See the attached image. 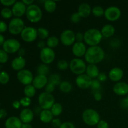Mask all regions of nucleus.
Segmentation results:
<instances>
[{"label":"nucleus","instance_id":"obj_45","mask_svg":"<svg viewBox=\"0 0 128 128\" xmlns=\"http://www.w3.org/2000/svg\"><path fill=\"white\" fill-rule=\"evenodd\" d=\"M1 4H2L4 6H11V5L14 4L16 3L15 0H1L0 1Z\"/></svg>","mask_w":128,"mask_h":128},{"label":"nucleus","instance_id":"obj_30","mask_svg":"<svg viewBox=\"0 0 128 128\" xmlns=\"http://www.w3.org/2000/svg\"><path fill=\"white\" fill-rule=\"evenodd\" d=\"M60 89L62 92H69L72 90V85L68 81H62L60 83Z\"/></svg>","mask_w":128,"mask_h":128},{"label":"nucleus","instance_id":"obj_19","mask_svg":"<svg viewBox=\"0 0 128 128\" xmlns=\"http://www.w3.org/2000/svg\"><path fill=\"white\" fill-rule=\"evenodd\" d=\"M34 113L30 109H24L20 113V120L24 124H29L32 121Z\"/></svg>","mask_w":128,"mask_h":128},{"label":"nucleus","instance_id":"obj_34","mask_svg":"<svg viewBox=\"0 0 128 128\" xmlns=\"http://www.w3.org/2000/svg\"><path fill=\"white\" fill-rule=\"evenodd\" d=\"M92 14L94 15L95 16H97V17H100V16H102V15H104V11L103 8L101 6H95L91 10Z\"/></svg>","mask_w":128,"mask_h":128},{"label":"nucleus","instance_id":"obj_2","mask_svg":"<svg viewBox=\"0 0 128 128\" xmlns=\"http://www.w3.org/2000/svg\"><path fill=\"white\" fill-rule=\"evenodd\" d=\"M102 35L97 29L87 30L84 34V40L86 44L91 46H97L102 40Z\"/></svg>","mask_w":128,"mask_h":128},{"label":"nucleus","instance_id":"obj_44","mask_svg":"<svg viewBox=\"0 0 128 128\" xmlns=\"http://www.w3.org/2000/svg\"><path fill=\"white\" fill-rule=\"evenodd\" d=\"M51 122H52V125L54 128H60V126H61V125L62 124V123L61 122V121H60V119H58V118L53 119Z\"/></svg>","mask_w":128,"mask_h":128},{"label":"nucleus","instance_id":"obj_8","mask_svg":"<svg viewBox=\"0 0 128 128\" xmlns=\"http://www.w3.org/2000/svg\"><path fill=\"white\" fill-rule=\"evenodd\" d=\"M22 40L26 42H32L38 36L37 30L32 27H26L21 33Z\"/></svg>","mask_w":128,"mask_h":128},{"label":"nucleus","instance_id":"obj_10","mask_svg":"<svg viewBox=\"0 0 128 128\" xmlns=\"http://www.w3.org/2000/svg\"><path fill=\"white\" fill-rule=\"evenodd\" d=\"M40 58L45 64L51 63L55 58L54 51L50 48H44L41 50L40 52Z\"/></svg>","mask_w":128,"mask_h":128},{"label":"nucleus","instance_id":"obj_26","mask_svg":"<svg viewBox=\"0 0 128 128\" xmlns=\"http://www.w3.org/2000/svg\"><path fill=\"white\" fill-rule=\"evenodd\" d=\"M102 36L106 38L111 37L115 32V28L111 24H106L102 27L101 31Z\"/></svg>","mask_w":128,"mask_h":128},{"label":"nucleus","instance_id":"obj_21","mask_svg":"<svg viewBox=\"0 0 128 128\" xmlns=\"http://www.w3.org/2000/svg\"><path fill=\"white\" fill-rule=\"evenodd\" d=\"M123 71L120 68H114L109 72L110 79L112 81H119L123 77Z\"/></svg>","mask_w":128,"mask_h":128},{"label":"nucleus","instance_id":"obj_29","mask_svg":"<svg viewBox=\"0 0 128 128\" xmlns=\"http://www.w3.org/2000/svg\"><path fill=\"white\" fill-rule=\"evenodd\" d=\"M62 107L60 103H54L51 108V112L54 116H58L62 112Z\"/></svg>","mask_w":128,"mask_h":128},{"label":"nucleus","instance_id":"obj_40","mask_svg":"<svg viewBox=\"0 0 128 128\" xmlns=\"http://www.w3.org/2000/svg\"><path fill=\"white\" fill-rule=\"evenodd\" d=\"M8 60V56L7 52L4 50H0V62L4 63L7 62Z\"/></svg>","mask_w":128,"mask_h":128},{"label":"nucleus","instance_id":"obj_11","mask_svg":"<svg viewBox=\"0 0 128 128\" xmlns=\"http://www.w3.org/2000/svg\"><path fill=\"white\" fill-rule=\"evenodd\" d=\"M17 78L20 82L26 86L30 85L34 80L32 72L28 70H22L18 71Z\"/></svg>","mask_w":128,"mask_h":128},{"label":"nucleus","instance_id":"obj_43","mask_svg":"<svg viewBox=\"0 0 128 128\" xmlns=\"http://www.w3.org/2000/svg\"><path fill=\"white\" fill-rule=\"evenodd\" d=\"M54 89H55V85L51 83V82H48L46 87H45L46 92H48V93H51L52 92H53Z\"/></svg>","mask_w":128,"mask_h":128},{"label":"nucleus","instance_id":"obj_24","mask_svg":"<svg viewBox=\"0 0 128 128\" xmlns=\"http://www.w3.org/2000/svg\"><path fill=\"white\" fill-rule=\"evenodd\" d=\"M40 119L44 123H49L53 120V115L50 110H43L40 112Z\"/></svg>","mask_w":128,"mask_h":128},{"label":"nucleus","instance_id":"obj_7","mask_svg":"<svg viewBox=\"0 0 128 128\" xmlns=\"http://www.w3.org/2000/svg\"><path fill=\"white\" fill-rule=\"evenodd\" d=\"M24 23L23 21L20 18H13L11 21L8 26V29L10 32L12 34H18L21 33L24 30Z\"/></svg>","mask_w":128,"mask_h":128},{"label":"nucleus","instance_id":"obj_49","mask_svg":"<svg viewBox=\"0 0 128 128\" xmlns=\"http://www.w3.org/2000/svg\"><path fill=\"white\" fill-rule=\"evenodd\" d=\"M7 24L4 21H0V32H3L7 30Z\"/></svg>","mask_w":128,"mask_h":128},{"label":"nucleus","instance_id":"obj_23","mask_svg":"<svg viewBox=\"0 0 128 128\" xmlns=\"http://www.w3.org/2000/svg\"><path fill=\"white\" fill-rule=\"evenodd\" d=\"M91 10H92L91 8V6H90L89 4L83 2L79 6L78 12L81 18H86L90 14Z\"/></svg>","mask_w":128,"mask_h":128},{"label":"nucleus","instance_id":"obj_37","mask_svg":"<svg viewBox=\"0 0 128 128\" xmlns=\"http://www.w3.org/2000/svg\"><path fill=\"white\" fill-rule=\"evenodd\" d=\"M1 16H2L4 18H10L12 16V10H10V8H4L2 10L1 12Z\"/></svg>","mask_w":128,"mask_h":128},{"label":"nucleus","instance_id":"obj_38","mask_svg":"<svg viewBox=\"0 0 128 128\" xmlns=\"http://www.w3.org/2000/svg\"><path fill=\"white\" fill-rule=\"evenodd\" d=\"M91 88L94 92H97L99 91V90L101 88V84L100 82L98 80H94L92 81V83H91Z\"/></svg>","mask_w":128,"mask_h":128},{"label":"nucleus","instance_id":"obj_1","mask_svg":"<svg viewBox=\"0 0 128 128\" xmlns=\"http://www.w3.org/2000/svg\"><path fill=\"white\" fill-rule=\"evenodd\" d=\"M104 51L98 46H90L85 53V60L88 63L95 64L99 63L104 58Z\"/></svg>","mask_w":128,"mask_h":128},{"label":"nucleus","instance_id":"obj_57","mask_svg":"<svg viewBox=\"0 0 128 128\" xmlns=\"http://www.w3.org/2000/svg\"><path fill=\"white\" fill-rule=\"evenodd\" d=\"M21 128H32L30 124H22Z\"/></svg>","mask_w":128,"mask_h":128},{"label":"nucleus","instance_id":"obj_59","mask_svg":"<svg viewBox=\"0 0 128 128\" xmlns=\"http://www.w3.org/2000/svg\"></svg>","mask_w":128,"mask_h":128},{"label":"nucleus","instance_id":"obj_36","mask_svg":"<svg viewBox=\"0 0 128 128\" xmlns=\"http://www.w3.org/2000/svg\"><path fill=\"white\" fill-rule=\"evenodd\" d=\"M9 80H10V76L7 72L4 71L0 72V83L5 84L8 82Z\"/></svg>","mask_w":128,"mask_h":128},{"label":"nucleus","instance_id":"obj_42","mask_svg":"<svg viewBox=\"0 0 128 128\" xmlns=\"http://www.w3.org/2000/svg\"><path fill=\"white\" fill-rule=\"evenodd\" d=\"M81 17L80 16V15L79 14L78 12H74V13L72 14L71 15V20L72 22L74 23H76V22H78L79 21L81 20Z\"/></svg>","mask_w":128,"mask_h":128},{"label":"nucleus","instance_id":"obj_52","mask_svg":"<svg viewBox=\"0 0 128 128\" xmlns=\"http://www.w3.org/2000/svg\"><path fill=\"white\" fill-rule=\"evenodd\" d=\"M7 115V112L4 109H1L0 110V119H2L5 118Z\"/></svg>","mask_w":128,"mask_h":128},{"label":"nucleus","instance_id":"obj_22","mask_svg":"<svg viewBox=\"0 0 128 128\" xmlns=\"http://www.w3.org/2000/svg\"><path fill=\"white\" fill-rule=\"evenodd\" d=\"M26 65V60L22 56H19L14 59L11 63L12 68L16 71H21L23 70Z\"/></svg>","mask_w":128,"mask_h":128},{"label":"nucleus","instance_id":"obj_28","mask_svg":"<svg viewBox=\"0 0 128 128\" xmlns=\"http://www.w3.org/2000/svg\"><path fill=\"white\" fill-rule=\"evenodd\" d=\"M24 92L26 97H33L36 94V88L32 85H27L25 86L24 89Z\"/></svg>","mask_w":128,"mask_h":128},{"label":"nucleus","instance_id":"obj_15","mask_svg":"<svg viewBox=\"0 0 128 128\" xmlns=\"http://www.w3.org/2000/svg\"><path fill=\"white\" fill-rule=\"evenodd\" d=\"M26 4L22 1H17L12 6V14L17 17H21L26 12Z\"/></svg>","mask_w":128,"mask_h":128},{"label":"nucleus","instance_id":"obj_18","mask_svg":"<svg viewBox=\"0 0 128 128\" xmlns=\"http://www.w3.org/2000/svg\"><path fill=\"white\" fill-rule=\"evenodd\" d=\"M48 79L46 76L44 75H37L32 81V86L36 89H41L46 86Z\"/></svg>","mask_w":128,"mask_h":128},{"label":"nucleus","instance_id":"obj_25","mask_svg":"<svg viewBox=\"0 0 128 128\" xmlns=\"http://www.w3.org/2000/svg\"><path fill=\"white\" fill-rule=\"evenodd\" d=\"M86 74L89 76V77L92 78H95L98 76L99 74V70L98 68L96 66L95 64H89L86 68Z\"/></svg>","mask_w":128,"mask_h":128},{"label":"nucleus","instance_id":"obj_46","mask_svg":"<svg viewBox=\"0 0 128 128\" xmlns=\"http://www.w3.org/2000/svg\"><path fill=\"white\" fill-rule=\"evenodd\" d=\"M97 128H109L108 123L103 120H101L97 124Z\"/></svg>","mask_w":128,"mask_h":128},{"label":"nucleus","instance_id":"obj_27","mask_svg":"<svg viewBox=\"0 0 128 128\" xmlns=\"http://www.w3.org/2000/svg\"><path fill=\"white\" fill-rule=\"evenodd\" d=\"M44 7L46 11L49 12H52L56 10V4L55 1L52 0H47L44 2Z\"/></svg>","mask_w":128,"mask_h":128},{"label":"nucleus","instance_id":"obj_58","mask_svg":"<svg viewBox=\"0 0 128 128\" xmlns=\"http://www.w3.org/2000/svg\"><path fill=\"white\" fill-rule=\"evenodd\" d=\"M24 54V50L23 49H21V50H20V52H19V54L20 55V56H23Z\"/></svg>","mask_w":128,"mask_h":128},{"label":"nucleus","instance_id":"obj_41","mask_svg":"<svg viewBox=\"0 0 128 128\" xmlns=\"http://www.w3.org/2000/svg\"><path fill=\"white\" fill-rule=\"evenodd\" d=\"M20 103H21V105H22V106L27 107V106H30V104H31V99H30V98L26 97V96L22 98L20 100Z\"/></svg>","mask_w":128,"mask_h":128},{"label":"nucleus","instance_id":"obj_50","mask_svg":"<svg viewBox=\"0 0 128 128\" xmlns=\"http://www.w3.org/2000/svg\"><path fill=\"white\" fill-rule=\"evenodd\" d=\"M75 38L78 42H82V40H84V34L81 32H78L75 36Z\"/></svg>","mask_w":128,"mask_h":128},{"label":"nucleus","instance_id":"obj_54","mask_svg":"<svg viewBox=\"0 0 128 128\" xmlns=\"http://www.w3.org/2000/svg\"><path fill=\"white\" fill-rule=\"evenodd\" d=\"M22 2H23L24 4H25L26 5H31L32 4V3H33L34 1H32V0H22Z\"/></svg>","mask_w":128,"mask_h":128},{"label":"nucleus","instance_id":"obj_13","mask_svg":"<svg viewBox=\"0 0 128 128\" xmlns=\"http://www.w3.org/2000/svg\"><path fill=\"white\" fill-rule=\"evenodd\" d=\"M75 36L76 34L72 30H66L61 33L60 40L64 45L70 46L74 42V41L76 40Z\"/></svg>","mask_w":128,"mask_h":128},{"label":"nucleus","instance_id":"obj_47","mask_svg":"<svg viewBox=\"0 0 128 128\" xmlns=\"http://www.w3.org/2000/svg\"><path fill=\"white\" fill-rule=\"evenodd\" d=\"M60 128H75V126L72 122H65L62 123Z\"/></svg>","mask_w":128,"mask_h":128},{"label":"nucleus","instance_id":"obj_35","mask_svg":"<svg viewBox=\"0 0 128 128\" xmlns=\"http://www.w3.org/2000/svg\"><path fill=\"white\" fill-rule=\"evenodd\" d=\"M38 36L41 39H46V38L48 37L49 36V31L48 30L44 28H40L38 29Z\"/></svg>","mask_w":128,"mask_h":128},{"label":"nucleus","instance_id":"obj_48","mask_svg":"<svg viewBox=\"0 0 128 128\" xmlns=\"http://www.w3.org/2000/svg\"><path fill=\"white\" fill-rule=\"evenodd\" d=\"M98 80L99 81H105L107 80V76L104 72H100L98 76Z\"/></svg>","mask_w":128,"mask_h":128},{"label":"nucleus","instance_id":"obj_31","mask_svg":"<svg viewBox=\"0 0 128 128\" xmlns=\"http://www.w3.org/2000/svg\"><path fill=\"white\" fill-rule=\"evenodd\" d=\"M59 40L56 36H50L47 40V45L48 48L52 49V48H55L58 45Z\"/></svg>","mask_w":128,"mask_h":128},{"label":"nucleus","instance_id":"obj_51","mask_svg":"<svg viewBox=\"0 0 128 128\" xmlns=\"http://www.w3.org/2000/svg\"><path fill=\"white\" fill-rule=\"evenodd\" d=\"M94 98L96 101H101L102 100V94L100 92L97 91V92H95L94 94Z\"/></svg>","mask_w":128,"mask_h":128},{"label":"nucleus","instance_id":"obj_3","mask_svg":"<svg viewBox=\"0 0 128 128\" xmlns=\"http://www.w3.org/2000/svg\"><path fill=\"white\" fill-rule=\"evenodd\" d=\"M82 120L89 126H94L100 121V116L98 112L92 109H87L82 115Z\"/></svg>","mask_w":128,"mask_h":128},{"label":"nucleus","instance_id":"obj_39","mask_svg":"<svg viewBox=\"0 0 128 128\" xmlns=\"http://www.w3.org/2000/svg\"><path fill=\"white\" fill-rule=\"evenodd\" d=\"M69 64H68V62L66 61V60H60V61H58V68L60 70H66V69L68 68V67Z\"/></svg>","mask_w":128,"mask_h":128},{"label":"nucleus","instance_id":"obj_56","mask_svg":"<svg viewBox=\"0 0 128 128\" xmlns=\"http://www.w3.org/2000/svg\"><path fill=\"white\" fill-rule=\"evenodd\" d=\"M4 36H2V34H0V46L1 45H2L4 44Z\"/></svg>","mask_w":128,"mask_h":128},{"label":"nucleus","instance_id":"obj_5","mask_svg":"<svg viewBox=\"0 0 128 128\" xmlns=\"http://www.w3.org/2000/svg\"><path fill=\"white\" fill-rule=\"evenodd\" d=\"M38 102L41 108L49 110L54 104V98L51 93L44 92L39 96Z\"/></svg>","mask_w":128,"mask_h":128},{"label":"nucleus","instance_id":"obj_33","mask_svg":"<svg viewBox=\"0 0 128 128\" xmlns=\"http://www.w3.org/2000/svg\"><path fill=\"white\" fill-rule=\"evenodd\" d=\"M49 70L48 66H46L45 64H40V66L38 67L37 69V72L38 75H44V76H46L49 73Z\"/></svg>","mask_w":128,"mask_h":128},{"label":"nucleus","instance_id":"obj_17","mask_svg":"<svg viewBox=\"0 0 128 128\" xmlns=\"http://www.w3.org/2000/svg\"><path fill=\"white\" fill-rule=\"evenodd\" d=\"M72 51L77 57H82L86 52V46L82 42H76L72 46Z\"/></svg>","mask_w":128,"mask_h":128},{"label":"nucleus","instance_id":"obj_20","mask_svg":"<svg viewBox=\"0 0 128 128\" xmlns=\"http://www.w3.org/2000/svg\"><path fill=\"white\" fill-rule=\"evenodd\" d=\"M22 125V121L20 118L15 116L9 118L5 122V126L6 128H21Z\"/></svg>","mask_w":128,"mask_h":128},{"label":"nucleus","instance_id":"obj_6","mask_svg":"<svg viewBox=\"0 0 128 128\" xmlns=\"http://www.w3.org/2000/svg\"><path fill=\"white\" fill-rule=\"evenodd\" d=\"M70 70L76 74H82L86 70V63L83 60L80 58H74L72 60L70 64Z\"/></svg>","mask_w":128,"mask_h":128},{"label":"nucleus","instance_id":"obj_53","mask_svg":"<svg viewBox=\"0 0 128 128\" xmlns=\"http://www.w3.org/2000/svg\"><path fill=\"white\" fill-rule=\"evenodd\" d=\"M20 106H21V103H20V101H15L12 102V106H13L14 108L18 109L20 108Z\"/></svg>","mask_w":128,"mask_h":128},{"label":"nucleus","instance_id":"obj_14","mask_svg":"<svg viewBox=\"0 0 128 128\" xmlns=\"http://www.w3.org/2000/svg\"><path fill=\"white\" fill-rule=\"evenodd\" d=\"M92 80L90 77H89L87 74L79 75L76 80V83L77 86L80 88L81 89H88L91 87Z\"/></svg>","mask_w":128,"mask_h":128},{"label":"nucleus","instance_id":"obj_9","mask_svg":"<svg viewBox=\"0 0 128 128\" xmlns=\"http://www.w3.org/2000/svg\"><path fill=\"white\" fill-rule=\"evenodd\" d=\"M3 50L8 53H14L20 48V43L15 39H9L6 40L2 44Z\"/></svg>","mask_w":128,"mask_h":128},{"label":"nucleus","instance_id":"obj_55","mask_svg":"<svg viewBox=\"0 0 128 128\" xmlns=\"http://www.w3.org/2000/svg\"><path fill=\"white\" fill-rule=\"evenodd\" d=\"M44 46H45V43L44 42H43V41H40V42H38V47L40 48H41V50L44 48H45Z\"/></svg>","mask_w":128,"mask_h":128},{"label":"nucleus","instance_id":"obj_16","mask_svg":"<svg viewBox=\"0 0 128 128\" xmlns=\"http://www.w3.org/2000/svg\"><path fill=\"white\" fill-rule=\"evenodd\" d=\"M113 91L119 96H124L128 94V84L124 82H119L113 87Z\"/></svg>","mask_w":128,"mask_h":128},{"label":"nucleus","instance_id":"obj_12","mask_svg":"<svg viewBox=\"0 0 128 128\" xmlns=\"http://www.w3.org/2000/svg\"><path fill=\"white\" fill-rule=\"evenodd\" d=\"M121 14V10L116 6H111L105 10L104 16L108 20L114 21L118 20Z\"/></svg>","mask_w":128,"mask_h":128},{"label":"nucleus","instance_id":"obj_32","mask_svg":"<svg viewBox=\"0 0 128 128\" xmlns=\"http://www.w3.org/2000/svg\"><path fill=\"white\" fill-rule=\"evenodd\" d=\"M48 80L49 82L53 84L55 86L60 84V83H61V77L58 74H52L50 75Z\"/></svg>","mask_w":128,"mask_h":128},{"label":"nucleus","instance_id":"obj_4","mask_svg":"<svg viewBox=\"0 0 128 128\" xmlns=\"http://www.w3.org/2000/svg\"><path fill=\"white\" fill-rule=\"evenodd\" d=\"M26 15L28 20L31 22H37L42 18V11L38 5L31 4L26 9Z\"/></svg>","mask_w":128,"mask_h":128}]
</instances>
